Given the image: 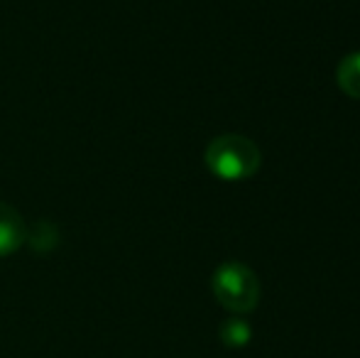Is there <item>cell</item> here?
I'll return each mask as SVG.
<instances>
[{"mask_svg":"<svg viewBox=\"0 0 360 358\" xmlns=\"http://www.w3.org/2000/svg\"><path fill=\"white\" fill-rule=\"evenodd\" d=\"M206 165L218 179H250L260 167V150L252 140L243 135H218L206 148Z\"/></svg>","mask_w":360,"mask_h":358,"instance_id":"obj_1","label":"cell"},{"mask_svg":"<svg viewBox=\"0 0 360 358\" xmlns=\"http://www.w3.org/2000/svg\"><path fill=\"white\" fill-rule=\"evenodd\" d=\"M211 287H214V295L221 302V307L236 312V314L252 312L260 300V282H257L255 272L243 263H223L214 272Z\"/></svg>","mask_w":360,"mask_h":358,"instance_id":"obj_2","label":"cell"},{"mask_svg":"<svg viewBox=\"0 0 360 358\" xmlns=\"http://www.w3.org/2000/svg\"><path fill=\"white\" fill-rule=\"evenodd\" d=\"M25 221L10 204L0 201V255H10L22 245Z\"/></svg>","mask_w":360,"mask_h":358,"instance_id":"obj_3","label":"cell"},{"mask_svg":"<svg viewBox=\"0 0 360 358\" xmlns=\"http://www.w3.org/2000/svg\"><path fill=\"white\" fill-rule=\"evenodd\" d=\"M338 87L351 98H360V52H353L338 64Z\"/></svg>","mask_w":360,"mask_h":358,"instance_id":"obj_4","label":"cell"},{"mask_svg":"<svg viewBox=\"0 0 360 358\" xmlns=\"http://www.w3.org/2000/svg\"><path fill=\"white\" fill-rule=\"evenodd\" d=\"M252 339V329L245 319H228L221 324V341L231 349H243Z\"/></svg>","mask_w":360,"mask_h":358,"instance_id":"obj_5","label":"cell"}]
</instances>
